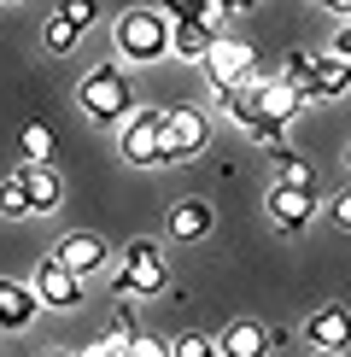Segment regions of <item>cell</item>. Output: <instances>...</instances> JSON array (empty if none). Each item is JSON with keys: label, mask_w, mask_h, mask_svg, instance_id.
<instances>
[{"label": "cell", "mask_w": 351, "mask_h": 357, "mask_svg": "<svg viewBox=\"0 0 351 357\" xmlns=\"http://www.w3.org/2000/svg\"><path fill=\"white\" fill-rule=\"evenodd\" d=\"M77 100H82V112L94 117V123H117V129H123V117L135 112V88H129V77H123L117 65H94V70H82Z\"/></svg>", "instance_id": "cell-1"}, {"label": "cell", "mask_w": 351, "mask_h": 357, "mask_svg": "<svg viewBox=\"0 0 351 357\" xmlns=\"http://www.w3.org/2000/svg\"><path fill=\"white\" fill-rule=\"evenodd\" d=\"M117 53L135 59V65H158V59H170V18L158 6H129L123 18H117Z\"/></svg>", "instance_id": "cell-2"}, {"label": "cell", "mask_w": 351, "mask_h": 357, "mask_svg": "<svg viewBox=\"0 0 351 357\" xmlns=\"http://www.w3.org/2000/svg\"><path fill=\"white\" fill-rule=\"evenodd\" d=\"M205 141H211V117L199 106H170L164 129H158V165H182V158H194Z\"/></svg>", "instance_id": "cell-3"}, {"label": "cell", "mask_w": 351, "mask_h": 357, "mask_svg": "<svg viewBox=\"0 0 351 357\" xmlns=\"http://www.w3.org/2000/svg\"><path fill=\"white\" fill-rule=\"evenodd\" d=\"M117 299H146V293H164V252L158 241H129L123 246V270H117Z\"/></svg>", "instance_id": "cell-4"}, {"label": "cell", "mask_w": 351, "mask_h": 357, "mask_svg": "<svg viewBox=\"0 0 351 357\" xmlns=\"http://www.w3.org/2000/svg\"><path fill=\"white\" fill-rule=\"evenodd\" d=\"M205 77L211 82H223V88H240V82H258V53H252V41H240V36H217L211 41V53H205Z\"/></svg>", "instance_id": "cell-5"}, {"label": "cell", "mask_w": 351, "mask_h": 357, "mask_svg": "<svg viewBox=\"0 0 351 357\" xmlns=\"http://www.w3.org/2000/svg\"><path fill=\"white\" fill-rule=\"evenodd\" d=\"M158 129H164V112H158V106H141V112H129V117H123V129H117V146H123V158H129L135 170L158 165Z\"/></svg>", "instance_id": "cell-6"}, {"label": "cell", "mask_w": 351, "mask_h": 357, "mask_svg": "<svg viewBox=\"0 0 351 357\" xmlns=\"http://www.w3.org/2000/svg\"><path fill=\"white\" fill-rule=\"evenodd\" d=\"M29 293H36L47 310H70V305H82V275H70L65 264L47 252V258L36 264V275H29Z\"/></svg>", "instance_id": "cell-7"}, {"label": "cell", "mask_w": 351, "mask_h": 357, "mask_svg": "<svg viewBox=\"0 0 351 357\" xmlns=\"http://www.w3.org/2000/svg\"><path fill=\"white\" fill-rule=\"evenodd\" d=\"M351 88V59L345 53H311V77L299 82V100H340Z\"/></svg>", "instance_id": "cell-8"}, {"label": "cell", "mask_w": 351, "mask_h": 357, "mask_svg": "<svg viewBox=\"0 0 351 357\" xmlns=\"http://www.w3.org/2000/svg\"><path fill=\"white\" fill-rule=\"evenodd\" d=\"M275 346H287V334H270V328L252 322V317L228 322V328L217 334V357H270Z\"/></svg>", "instance_id": "cell-9"}, {"label": "cell", "mask_w": 351, "mask_h": 357, "mask_svg": "<svg viewBox=\"0 0 351 357\" xmlns=\"http://www.w3.org/2000/svg\"><path fill=\"white\" fill-rule=\"evenodd\" d=\"M270 217H275V229H281V234H299L304 222L316 217V188H287V182H275V188H270Z\"/></svg>", "instance_id": "cell-10"}, {"label": "cell", "mask_w": 351, "mask_h": 357, "mask_svg": "<svg viewBox=\"0 0 351 357\" xmlns=\"http://www.w3.org/2000/svg\"><path fill=\"white\" fill-rule=\"evenodd\" d=\"M304 340H311L316 351H345V346H351V310H345V305H322V310H311Z\"/></svg>", "instance_id": "cell-11"}, {"label": "cell", "mask_w": 351, "mask_h": 357, "mask_svg": "<svg viewBox=\"0 0 351 357\" xmlns=\"http://www.w3.org/2000/svg\"><path fill=\"white\" fill-rule=\"evenodd\" d=\"M53 258L65 264L70 275H82V281H88L100 264H106V241H100V234H88V229H77V234H65V241L53 246Z\"/></svg>", "instance_id": "cell-12"}, {"label": "cell", "mask_w": 351, "mask_h": 357, "mask_svg": "<svg viewBox=\"0 0 351 357\" xmlns=\"http://www.w3.org/2000/svg\"><path fill=\"white\" fill-rule=\"evenodd\" d=\"M36 310H41V299L29 293V281H6V275H0V328H12V334L29 328Z\"/></svg>", "instance_id": "cell-13"}, {"label": "cell", "mask_w": 351, "mask_h": 357, "mask_svg": "<svg viewBox=\"0 0 351 357\" xmlns=\"http://www.w3.org/2000/svg\"><path fill=\"white\" fill-rule=\"evenodd\" d=\"M18 176H24V193H29V217L53 211V205L65 199V182H58L53 165H18Z\"/></svg>", "instance_id": "cell-14"}, {"label": "cell", "mask_w": 351, "mask_h": 357, "mask_svg": "<svg viewBox=\"0 0 351 357\" xmlns=\"http://www.w3.org/2000/svg\"><path fill=\"white\" fill-rule=\"evenodd\" d=\"M211 199H176L170 205V234L176 241H199V234H211Z\"/></svg>", "instance_id": "cell-15"}, {"label": "cell", "mask_w": 351, "mask_h": 357, "mask_svg": "<svg viewBox=\"0 0 351 357\" xmlns=\"http://www.w3.org/2000/svg\"><path fill=\"white\" fill-rule=\"evenodd\" d=\"M211 41H217V29H211V24H170V53L182 59V65H205Z\"/></svg>", "instance_id": "cell-16"}, {"label": "cell", "mask_w": 351, "mask_h": 357, "mask_svg": "<svg viewBox=\"0 0 351 357\" xmlns=\"http://www.w3.org/2000/svg\"><path fill=\"white\" fill-rule=\"evenodd\" d=\"M158 12H164L170 24H211L217 36H223V6H217V0H158Z\"/></svg>", "instance_id": "cell-17"}, {"label": "cell", "mask_w": 351, "mask_h": 357, "mask_svg": "<svg viewBox=\"0 0 351 357\" xmlns=\"http://www.w3.org/2000/svg\"><path fill=\"white\" fill-rule=\"evenodd\" d=\"M18 141H24V165H53V123H41V117H29V123L18 129Z\"/></svg>", "instance_id": "cell-18"}, {"label": "cell", "mask_w": 351, "mask_h": 357, "mask_svg": "<svg viewBox=\"0 0 351 357\" xmlns=\"http://www.w3.org/2000/svg\"><path fill=\"white\" fill-rule=\"evenodd\" d=\"M0 217H29V193H24V176L18 170L0 176Z\"/></svg>", "instance_id": "cell-19"}, {"label": "cell", "mask_w": 351, "mask_h": 357, "mask_svg": "<svg viewBox=\"0 0 351 357\" xmlns=\"http://www.w3.org/2000/svg\"><path fill=\"white\" fill-rule=\"evenodd\" d=\"M41 41H47V53H70V47L82 41V29H77V24H65V18L53 12V18L41 24Z\"/></svg>", "instance_id": "cell-20"}, {"label": "cell", "mask_w": 351, "mask_h": 357, "mask_svg": "<svg viewBox=\"0 0 351 357\" xmlns=\"http://www.w3.org/2000/svg\"><path fill=\"white\" fill-rule=\"evenodd\" d=\"M275 158H281V182H287V188H316V182H311V165H304L292 146H281Z\"/></svg>", "instance_id": "cell-21"}, {"label": "cell", "mask_w": 351, "mask_h": 357, "mask_svg": "<svg viewBox=\"0 0 351 357\" xmlns=\"http://www.w3.org/2000/svg\"><path fill=\"white\" fill-rule=\"evenodd\" d=\"M58 18H65V24H77V29H94L100 0H58Z\"/></svg>", "instance_id": "cell-22"}, {"label": "cell", "mask_w": 351, "mask_h": 357, "mask_svg": "<svg viewBox=\"0 0 351 357\" xmlns=\"http://www.w3.org/2000/svg\"><path fill=\"white\" fill-rule=\"evenodd\" d=\"M135 317H129V310H111V328L106 334H100V340H106V346H135Z\"/></svg>", "instance_id": "cell-23"}, {"label": "cell", "mask_w": 351, "mask_h": 357, "mask_svg": "<svg viewBox=\"0 0 351 357\" xmlns=\"http://www.w3.org/2000/svg\"><path fill=\"white\" fill-rule=\"evenodd\" d=\"M170 357H217V340H205V334H182L170 346Z\"/></svg>", "instance_id": "cell-24"}, {"label": "cell", "mask_w": 351, "mask_h": 357, "mask_svg": "<svg viewBox=\"0 0 351 357\" xmlns=\"http://www.w3.org/2000/svg\"><path fill=\"white\" fill-rule=\"evenodd\" d=\"M304 77H311V53H304V47H292V53L281 59V82H292V88H299Z\"/></svg>", "instance_id": "cell-25"}, {"label": "cell", "mask_w": 351, "mask_h": 357, "mask_svg": "<svg viewBox=\"0 0 351 357\" xmlns=\"http://www.w3.org/2000/svg\"><path fill=\"white\" fill-rule=\"evenodd\" d=\"M129 357H170V346H164V340H153V334H135Z\"/></svg>", "instance_id": "cell-26"}, {"label": "cell", "mask_w": 351, "mask_h": 357, "mask_svg": "<svg viewBox=\"0 0 351 357\" xmlns=\"http://www.w3.org/2000/svg\"><path fill=\"white\" fill-rule=\"evenodd\" d=\"M328 211H334V222H340V229H351V188H345V193H334Z\"/></svg>", "instance_id": "cell-27"}, {"label": "cell", "mask_w": 351, "mask_h": 357, "mask_svg": "<svg viewBox=\"0 0 351 357\" xmlns=\"http://www.w3.org/2000/svg\"><path fill=\"white\" fill-rule=\"evenodd\" d=\"M316 6H322V12H334V18H340V24L351 18V0H316Z\"/></svg>", "instance_id": "cell-28"}, {"label": "cell", "mask_w": 351, "mask_h": 357, "mask_svg": "<svg viewBox=\"0 0 351 357\" xmlns=\"http://www.w3.org/2000/svg\"><path fill=\"white\" fill-rule=\"evenodd\" d=\"M217 6H223V12H252L258 0H217Z\"/></svg>", "instance_id": "cell-29"}, {"label": "cell", "mask_w": 351, "mask_h": 357, "mask_svg": "<svg viewBox=\"0 0 351 357\" xmlns=\"http://www.w3.org/2000/svg\"><path fill=\"white\" fill-rule=\"evenodd\" d=\"M316 357H345V351H316Z\"/></svg>", "instance_id": "cell-30"}, {"label": "cell", "mask_w": 351, "mask_h": 357, "mask_svg": "<svg viewBox=\"0 0 351 357\" xmlns=\"http://www.w3.org/2000/svg\"><path fill=\"white\" fill-rule=\"evenodd\" d=\"M47 357H70V351H47Z\"/></svg>", "instance_id": "cell-31"}, {"label": "cell", "mask_w": 351, "mask_h": 357, "mask_svg": "<svg viewBox=\"0 0 351 357\" xmlns=\"http://www.w3.org/2000/svg\"><path fill=\"white\" fill-rule=\"evenodd\" d=\"M6 6H18V0H6Z\"/></svg>", "instance_id": "cell-32"}, {"label": "cell", "mask_w": 351, "mask_h": 357, "mask_svg": "<svg viewBox=\"0 0 351 357\" xmlns=\"http://www.w3.org/2000/svg\"><path fill=\"white\" fill-rule=\"evenodd\" d=\"M345 165H351V153H345Z\"/></svg>", "instance_id": "cell-33"}, {"label": "cell", "mask_w": 351, "mask_h": 357, "mask_svg": "<svg viewBox=\"0 0 351 357\" xmlns=\"http://www.w3.org/2000/svg\"><path fill=\"white\" fill-rule=\"evenodd\" d=\"M345 59H351V53H345Z\"/></svg>", "instance_id": "cell-34"}]
</instances>
